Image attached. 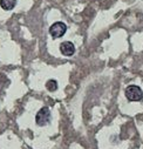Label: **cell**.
Here are the masks:
<instances>
[{
  "instance_id": "cell-2",
  "label": "cell",
  "mask_w": 143,
  "mask_h": 149,
  "mask_svg": "<svg viewBox=\"0 0 143 149\" xmlns=\"http://www.w3.org/2000/svg\"><path fill=\"white\" fill-rule=\"evenodd\" d=\"M35 121H37L38 126H46L51 121V110L48 107H42L35 116Z\"/></svg>"
},
{
  "instance_id": "cell-3",
  "label": "cell",
  "mask_w": 143,
  "mask_h": 149,
  "mask_svg": "<svg viewBox=\"0 0 143 149\" xmlns=\"http://www.w3.org/2000/svg\"><path fill=\"white\" fill-rule=\"evenodd\" d=\"M66 31H67V26L63 22H61V21L53 24L51 26V28H49V33H51V35L53 36L54 39H58V38H61V36H63L65 33H66Z\"/></svg>"
},
{
  "instance_id": "cell-6",
  "label": "cell",
  "mask_w": 143,
  "mask_h": 149,
  "mask_svg": "<svg viewBox=\"0 0 143 149\" xmlns=\"http://www.w3.org/2000/svg\"><path fill=\"white\" fill-rule=\"evenodd\" d=\"M46 87L49 92H54L58 89V82L55 80H48L47 84H46Z\"/></svg>"
},
{
  "instance_id": "cell-4",
  "label": "cell",
  "mask_w": 143,
  "mask_h": 149,
  "mask_svg": "<svg viewBox=\"0 0 143 149\" xmlns=\"http://www.w3.org/2000/svg\"><path fill=\"white\" fill-rule=\"evenodd\" d=\"M60 51H61V53L63 55L70 56V55H73L75 53V47L70 41H65V42H62L60 45Z\"/></svg>"
},
{
  "instance_id": "cell-5",
  "label": "cell",
  "mask_w": 143,
  "mask_h": 149,
  "mask_svg": "<svg viewBox=\"0 0 143 149\" xmlns=\"http://www.w3.org/2000/svg\"><path fill=\"white\" fill-rule=\"evenodd\" d=\"M17 0H0V6H1L5 11H11L15 7Z\"/></svg>"
},
{
  "instance_id": "cell-1",
  "label": "cell",
  "mask_w": 143,
  "mask_h": 149,
  "mask_svg": "<svg viewBox=\"0 0 143 149\" xmlns=\"http://www.w3.org/2000/svg\"><path fill=\"white\" fill-rule=\"evenodd\" d=\"M126 96L129 101H140L143 97V92L138 86L131 85L126 88Z\"/></svg>"
}]
</instances>
